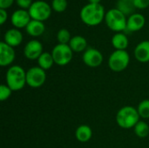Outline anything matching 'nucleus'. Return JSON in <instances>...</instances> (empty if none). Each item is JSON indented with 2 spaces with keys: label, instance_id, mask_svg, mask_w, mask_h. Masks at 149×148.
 I'll return each mask as SVG.
<instances>
[{
  "label": "nucleus",
  "instance_id": "1",
  "mask_svg": "<svg viewBox=\"0 0 149 148\" xmlns=\"http://www.w3.org/2000/svg\"><path fill=\"white\" fill-rule=\"evenodd\" d=\"M105 8L100 3H87L79 12L81 21L87 26L99 25L105 19Z\"/></svg>",
  "mask_w": 149,
  "mask_h": 148
},
{
  "label": "nucleus",
  "instance_id": "2",
  "mask_svg": "<svg viewBox=\"0 0 149 148\" xmlns=\"http://www.w3.org/2000/svg\"><path fill=\"white\" fill-rule=\"evenodd\" d=\"M6 85L13 91L17 92L22 90L26 84V71L20 65H11L5 74Z\"/></svg>",
  "mask_w": 149,
  "mask_h": 148
},
{
  "label": "nucleus",
  "instance_id": "3",
  "mask_svg": "<svg viewBox=\"0 0 149 148\" xmlns=\"http://www.w3.org/2000/svg\"><path fill=\"white\" fill-rule=\"evenodd\" d=\"M140 115L137 108L131 106H126L121 107L116 114V123L123 129H131L140 121Z\"/></svg>",
  "mask_w": 149,
  "mask_h": 148
},
{
  "label": "nucleus",
  "instance_id": "4",
  "mask_svg": "<svg viewBox=\"0 0 149 148\" xmlns=\"http://www.w3.org/2000/svg\"><path fill=\"white\" fill-rule=\"evenodd\" d=\"M105 22L107 27L116 33L125 31L127 29V19L126 18V15H124L117 8L110 9L106 12Z\"/></svg>",
  "mask_w": 149,
  "mask_h": 148
},
{
  "label": "nucleus",
  "instance_id": "5",
  "mask_svg": "<svg viewBox=\"0 0 149 148\" xmlns=\"http://www.w3.org/2000/svg\"><path fill=\"white\" fill-rule=\"evenodd\" d=\"M130 63V55L124 50H115L108 58V67L114 72H121L125 71Z\"/></svg>",
  "mask_w": 149,
  "mask_h": 148
},
{
  "label": "nucleus",
  "instance_id": "6",
  "mask_svg": "<svg viewBox=\"0 0 149 148\" xmlns=\"http://www.w3.org/2000/svg\"><path fill=\"white\" fill-rule=\"evenodd\" d=\"M52 6L43 0H37L32 3L28 10V12L33 20L44 22L52 15Z\"/></svg>",
  "mask_w": 149,
  "mask_h": 148
},
{
  "label": "nucleus",
  "instance_id": "7",
  "mask_svg": "<svg viewBox=\"0 0 149 148\" xmlns=\"http://www.w3.org/2000/svg\"><path fill=\"white\" fill-rule=\"evenodd\" d=\"M51 53L53 57L55 64L59 66L67 65L72 61L73 57V51L69 44H58L53 47Z\"/></svg>",
  "mask_w": 149,
  "mask_h": 148
},
{
  "label": "nucleus",
  "instance_id": "8",
  "mask_svg": "<svg viewBox=\"0 0 149 148\" xmlns=\"http://www.w3.org/2000/svg\"><path fill=\"white\" fill-rule=\"evenodd\" d=\"M46 81V72L38 66L31 67L26 71V84L31 88H39Z\"/></svg>",
  "mask_w": 149,
  "mask_h": 148
},
{
  "label": "nucleus",
  "instance_id": "9",
  "mask_svg": "<svg viewBox=\"0 0 149 148\" xmlns=\"http://www.w3.org/2000/svg\"><path fill=\"white\" fill-rule=\"evenodd\" d=\"M103 59L104 58L102 53L98 49L93 47L87 48L82 55V60L84 64L92 68H96L101 65Z\"/></svg>",
  "mask_w": 149,
  "mask_h": 148
},
{
  "label": "nucleus",
  "instance_id": "10",
  "mask_svg": "<svg viewBox=\"0 0 149 148\" xmlns=\"http://www.w3.org/2000/svg\"><path fill=\"white\" fill-rule=\"evenodd\" d=\"M43 52V44L37 39L30 40L24 48V55L30 60H38Z\"/></svg>",
  "mask_w": 149,
  "mask_h": 148
},
{
  "label": "nucleus",
  "instance_id": "11",
  "mask_svg": "<svg viewBox=\"0 0 149 148\" xmlns=\"http://www.w3.org/2000/svg\"><path fill=\"white\" fill-rule=\"evenodd\" d=\"M16 58V52L13 47L3 41L0 43V65L2 67L11 66Z\"/></svg>",
  "mask_w": 149,
  "mask_h": 148
},
{
  "label": "nucleus",
  "instance_id": "12",
  "mask_svg": "<svg viewBox=\"0 0 149 148\" xmlns=\"http://www.w3.org/2000/svg\"><path fill=\"white\" fill-rule=\"evenodd\" d=\"M31 17L26 10L19 9L15 10L10 17V23L11 24L17 29L26 28L28 24L31 22Z\"/></svg>",
  "mask_w": 149,
  "mask_h": 148
},
{
  "label": "nucleus",
  "instance_id": "13",
  "mask_svg": "<svg viewBox=\"0 0 149 148\" xmlns=\"http://www.w3.org/2000/svg\"><path fill=\"white\" fill-rule=\"evenodd\" d=\"M146 24L145 17L141 13H134L127 18L126 31L129 32H135L141 30Z\"/></svg>",
  "mask_w": 149,
  "mask_h": 148
},
{
  "label": "nucleus",
  "instance_id": "14",
  "mask_svg": "<svg viewBox=\"0 0 149 148\" xmlns=\"http://www.w3.org/2000/svg\"><path fill=\"white\" fill-rule=\"evenodd\" d=\"M3 42L13 48L17 47L20 45L21 43L23 42V34L17 28L10 29L4 33Z\"/></svg>",
  "mask_w": 149,
  "mask_h": 148
},
{
  "label": "nucleus",
  "instance_id": "15",
  "mask_svg": "<svg viewBox=\"0 0 149 148\" xmlns=\"http://www.w3.org/2000/svg\"><path fill=\"white\" fill-rule=\"evenodd\" d=\"M134 57L141 63L149 62V40L139 43L134 49Z\"/></svg>",
  "mask_w": 149,
  "mask_h": 148
},
{
  "label": "nucleus",
  "instance_id": "16",
  "mask_svg": "<svg viewBox=\"0 0 149 148\" xmlns=\"http://www.w3.org/2000/svg\"><path fill=\"white\" fill-rule=\"evenodd\" d=\"M25 31L30 36L33 38H38L44 34L45 31V26L44 22L31 19V22L26 26Z\"/></svg>",
  "mask_w": 149,
  "mask_h": 148
},
{
  "label": "nucleus",
  "instance_id": "17",
  "mask_svg": "<svg viewBox=\"0 0 149 148\" xmlns=\"http://www.w3.org/2000/svg\"><path fill=\"white\" fill-rule=\"evenodd\" d=\"M111 43L115 50H122V51L126 50L129 44L127 36L122 32L115 33L112 38Z\"/></svg>",
  "mask_w": 149,
  "mask_h": 148
},
{
  "label": "nucleus",
  "instance_id": "18",
  "mask_svg": "<svg viewBox=\"0 0 149 148\" xmlns=\"http://www.w3.org/2000/svg\"><path fill=\"white\" fill-rule=\"evenodd\" d=\"M75 137L81 143L88 142L93 137V130L87 125H80L75 131Z\"/></svg>",
  "mask_w": 149,
  "mask_h": 148
},
{
  "label": "nucleus",
  "instance_id": "19",
  "mask_svg": "<svg viewBox=\"0 0 149 148\" xmlns=\"http://www.w3.org/2000/svg\"><path fill=\"white\" fill-rule=\"evenodd\" d=\"M68 44L73 52H82V51L84 52L87 49L86 39L79 35L72 37Z\"/></svg>",
  "mask_w": 149,
  "mask_h": 148
},
{
  "label": "nucleus",
  "instance_id": "20",
  "mask_svg": "<svg viewBox=\"0 0 149 148\" xmlns=\"http://www.w3.org/2000/svg\"><path fill=\"white\" fill-rule=\"evenodd\" d=\"M116 8L126 16H131L134 13L136 9L134 5V0H118Z\"/></svg>",
  "mask_w": 149,
  "mask_h": 148
},
{
  "label": "nucleus",
  "instance_id": "21",
  "mask_svg": "<svg viewBox=\"0 0 149 148\" xmlns=\"http://www.w3.org/2000/svg\"><path fill=\"white\" fill-rule=\"evenodd\" d=\"M55 64L53 57L52 53L50 52H43L41 56L38 59V65L40 68H42L45 71H47L52 67V65Z\"/></svg>",
  "mask_w": 149,
  "mask_h": 148
},
{
  "label": "nucleus",
  "instance_id": "22",
  "mask_svg": "<svg viewBox=\"0 0 149 148\" xmlns=\"http://www.w3.org/2000/svg\"><path fill=\"white\" fill-rule=\"evenodd\" d=\"M134 133L139 138H146L149 134L148 124L143 120H140L134 127Z\"/></svg>",
  "mask_w": 149,
  "mask_h": 148
},
{
  "label": "nucleus",
  "instance_id": "23",
  "mask_svg": "<svg viewBox=\"0 0 149 148\" xmlns=\"http://www.w3.org/2000/svg\"><path fill=\"white\" fill-rule=\"evenodd\" d=\"M72 36L70 31L67 29H60L58 33H57V39L58 44H68L70 40L72 39Z\"/></svg>",
  "mask_w": 149,
  "mask_h": 148
},
{
  "label": "nucleus",
  "instance_id": "24",
  "mask_svg": "<svg viewBox=\"0 0 149 148\" xmlns=\"http://www.w3.org/2000/svg\"><path fill=\"white\" fill-rule=\"evenodd\" d=\"M137 111L141 118L149 119V99H144L137 106Z\"/></svg>",
  "mask_w": 149,
  "mask_h": 148
},
{
  "label": "nucleus",
  "instance_id": "25",
  "mask_svg": "<svg viewBox=\"0 0 149 148\" xmlns=\"http://www.w3.org/2000/svg\"><path fill=\"white\" fill-rule=\"evenodd\" d=\"M67 4H68L67 0H52L51 6L54 11L58 13H61L66 10Z\"/></svg>",
  "mask_w": 149,
  "mask_h": 148
},
{
  "label": "nucleus",
  "instance_id": "26",
  "mask_svg": "<svg viewBox=\"0 0 149 148\" xmlns=\"http://www.w3.org/2000/svg\"><path fill=\"white\" fill-rule=\"evenodd\" d=\"M12 90L6 85V84H2L0 86V100L5 101L7 100L12 94Z\"/></svg>",
  "mask_w": 149,
  "mask_h": 148
},
{
  "label": "nucleus",
  "instance_id": "27",
  "mask_svg": "<svg viewBox=\"0 0 149 148\" xmlns=\"http://www.w3.org/2000/svg\"><path fill=\"white\" fill-rule=\"evenodd\" d=\"M17 6L20 8V9H23V10H26L31 7V5L32 4V0H15Z\"/></svg>",
  "mask_w": 149,
  "mask_h": 148
},
{
  "label": "nucleus",
  "instance_id": "28",
  "mask_svg": "<svg viewBox=\"0 0 149 148\" xmlns=\"http://www.w3.org/2000/svg\"><path fill=\"white\" fill-rule=\"evenodd\" d=\"M134 5L136 9H147L149 6V0H134Z\"/></svg>",
  "mask_w": 149,
  "mask_h": 148
},
{
  "label": "nucleus",
  "instance_id": "29",
  "mask_svg": "<svg viewBox=\"0 0 149 148\" xmlns=\"http://www.w3.org/2000/svg\"><path fill=\"white\" fill-rule=\"evenodd\" d=\"M14 3V0H0V9L7 10Z\"/></svg>",
  "mask_w": 149,
  "mask_h": 148
},
{
  "label": "nucleus",
  "instance_id": "30",
  "mask_svg": "<svg viewBox=\"0 0 149 148\" xmlns=\"http://www.w3.org/2000/svg\"><path fill=\"white\" fill-rule=\"evenodd\" d=\"M8 18V13L6 10L4 9H0V24H3Z\"/></svg>",
  "mask_w": 149,
  "mask_h": 148
},
{
  "label": "nucleus",
  "instance_id": "31",
  "mask_svg": "<svg viewBox=\"0 0 149 148\" xmlns=\"http://www.w3.org/2000/svg\"><path fill=\"white\" fill-rule=\"evenodd\" d=\"M88 1L91 3H100V1L101 0H88Z\"/></svg>",
  "mask_w": 149,
  "mask_h": 148
}]
</instances>
